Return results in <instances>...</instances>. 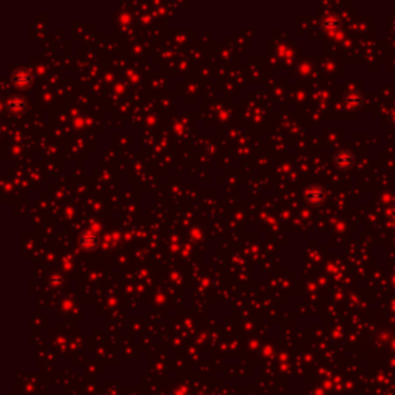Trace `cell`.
<instances>
[]
</instances>
